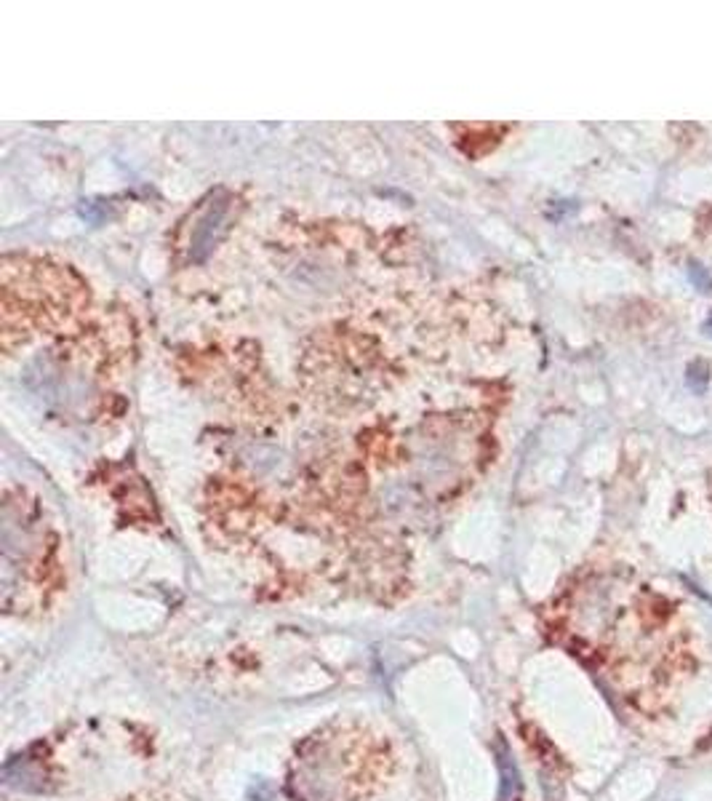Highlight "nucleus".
Here are the masks:
<instances>
[{
	"mask_svg": "<svg viewBox=\"0 0 712 801\" xmlns=\"http://www.w3.org/2000/svg\"><path fill=\"white\" fill-rule=\"evenodd\" d=\"M494 756H497V770H499V801H518L521 797V770L513 759V748L507 746V740L502 735H497L494 740Z\"/></svg>",
	"mask_w": 712,
	"mask_h": 801,
	"instance_id": "1",
	"label": "nucleus"
},
{
	"mask_svg": "<svg viewBox=\"0 0 712 801\" xmlns=\"http://www.w3.org/2000/svg\"><path fill=\"white\" fill-rule=\"evenodd\" d=\"M686 382H689V388H692L694 393H705L708 385H710V366H708L705 361L689 364V369H686Z\"/></svg>",
	"mask_w": 712,
	"mask_h": 801,
	"instance_id": "2",
	"label": "nucleus"
},
{
	"mask_svg": "<svg viewBox=\"0 0 712 801\" xmlns=\"http://www.w3.org/2000/svg\"><path fill=\"white\" fill-rule=\"evenodd\" d=\"M689 273H692L694 283H697V286H700L702 291H710L712 278H710V275H705V273H702V267H700V265H692V267H689Z\"/></svg>",
	"mask_w": 712,
	"mask_h": 801,
	"instance_id": "3",
	"label": "nucleus"
},
{
	"mask_svg": "<svg viewBox=\"0 0 712 801\" xmlns=\"http://www.w3.org/2000/svg\"><path fill=\"white\" fill-rule=\"evenodd\" d=\"M705 331H708V334H712V315H710V318H708V323H705Z\"/></svg>",
	"mask_w": 712,
	"mask_h": 801,
	"instance_id": "4",
	"label": "nucleus"
}]
</instances>
